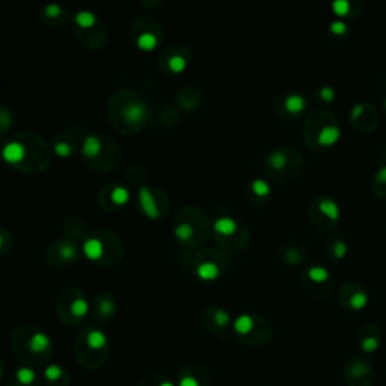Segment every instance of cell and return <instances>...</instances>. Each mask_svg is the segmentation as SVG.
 <instances>
[{
  "label": "cell",
  "mask_w": 386,
  "mask_h": 386,
  "mask_svg": "<svg viewBox=\"0 0 386 386\" xmlns=\"http://www.w3.org/2000/svg\"><path fill=\"white\" fill-rule=\"evenodd\" d=\"M109 340L106 334L100 329H91L83 337L82 344H77V361L86 370L100 368L107 356Z\"/></svg>",
  "instance_id": "obj_1"
},
{
  "label": "cell",
  "mask_w": 386,
  "mask_h": 386,
  "mask_svg": "<svg viewBox=\"0 0 386 386\" xmlns=\"http://www.w3.org/2000/svg\"><path fill=\"white\" fill-rule=\"evenodd\" d=\"M51 353V338L44 330H32L26 338L23 344L19 345L17 355L20 359L27 363V366L33 368L43 365L50 358Z\"/></svg>",
  "instance_id": "obj_2"
},
{
  "label": "cell",
  "mask_w": 386,
  "mask_h": 386,
  "mask_svg": "<svg viewBox=\"0 0 386 386\" xmlns=\"http://www.w3.org/2000/svg\"><path fill=\"white\" fill-rule=\"evenodd\" d=\"M210 374L204 366L189 365L184 366L177 376L175 385L177 386H208L210 385Z\"/></svg>",
  "instance_id": "obj_3"
},
{
  "label": "cell",
  "mask_w": 386,
  "mask_h": 386,
  "mask_svg": "<svg viewBox=\"0 0 386 386\" xmlns=\"http://www.w3.org/2000/svg\"><path fill=\"white\" fill-rule=\"evenodd\" d=\"M41 379L46 386H69V373L58 363L47 365Z\"/></svg>",
  "instance_id": "obj_4"
},
{
  "label": "cell",
  "mask_w": 386,
  "mask_h": 386,
  "mask_svg": "<svg viewBox=\"0 0 386 386\" xmlns=\"http://www.w3.org/2000/svg\"><path fill=\"white\" fill-rule=\"evenodd\" d=\"M41 379L36 371L27 365L19 368L6 382V386H40Z\"/></svg>",
  "instance_id": "obj_5"
},
{
  "label": "cell",
  "mask_w": 386,
  "mask_h": 386,
  "mask_svg": "<svg viewBox=\"0 0 386 386\" xmlns=\"http://www.w3.org/2000/svg\"><path fill=\"white\" fill-rule=\"evenodd\" d=\"M139 201H140V205H142V210L143 213L151 217V219H157L160 216V208L151 190L146 187V186H142L140 190H139Z\"/></svg>",
  "instance_id": "obj_6"
},
{
  "label": "cell",
  "mask_w": 386,
  "mask_h": 386,
  "mask_svg": "<svg viewBox=\"0 0 386 386\" xmlns=\"http://www.w3.org/2000/svg\"><path fill=\"white\" fill-rule=\"evenodd\" d=\"M2 157L9 163H20L26 157V146L20 142H8L2 150Z\"/></svg>",
  "instance_id": "obj_7"
},
{
  "label": "cell",
  "mask_w": 386,
  "mask_h": 386,
  "mask_svg": "<svg viewBox=\"0 0 386 386\" xmlns=\"http://www.w3.org/2000/svg\"><path fill=\"white\" fill-rule=\"evenodd\" d=\"M148 115V109L143 103H139V101H132L125 106L124 109V118L128 119V122L132 124H136V122H140L146 118Z\"/></svg>",
  "instance_id": "obj_8"
},
{
  "label": "cell",
  "mask_w": 386,
  "mask_h": 386,
  "mask_svg": "<svg viewBox=\"0 0 386 386\" xmlns=\"http://www.w3.org/2000/svg\"><path fill=\"white\" fill-rule=\"evenodd\" d=\"M341 137V128L338 125H334V124H330V125H326V127H323L321 130H320V133H318L317 140L320 145H323V146H330V145H334V143H337V140Z\"/></svg>",
  "instance_id": "obj_9"
},
{
  "label": "cell",
  "mask_w": 386,
  "mask_h": 386,
  "mask_svg": "<svg viewBox=\"0 0 386 386\" xmlns=\"http://www.w3.org/2000/svg\"><path fill=\"white\" fill-rule=\"evenodd\" d=\"M284 106H285L287 112H290V114H300L306 107V100H305V97L302 94L293 92V94L287 95V98L284 101Z\"/></svg>",
  "instance_id": "obj_10"
},
{
  "label": "cell",
  "mask_w": 386,
  "mask_h": 386,
  "mask_svg": "<svg viewBox=\"0 0 386 386\" xmlns=\"http://www.w3.org/2000/svg\"><path fill=\"white\" fill-rule=\"evenodd\" d=\"M318 210L321 211V214H324L326 217H329L332 220L340 219V205L332 198H323L318 204Z\"/></svg>",
  "instance_id": "obj_11"
},
{
  "label": "cell",
  "mask_w": 386,
  "mask_h": 386,
  "mask_svg": "<svg viewBox=\"0 0 386 386\" xmlns=\"http://www.w3.org/2000/svg\"><path fill=\"white\" fill-rule=\"evenodd\" d=\"M196 274L199 279L203 281H214L219 274H220V269L216 263H211V261H205V263H201L196 269Z\"/></svg>",
  "instance_id": "obj_12"
},
{
  "label": "cell",
  "mask_w": 386,
  "mask_h": 386,
  "mask_svg": "<svg viewBox=\"0 0 386 386\" xmlns=\"http://www.w3.org/2000/svg\"><path fill=\"white\" fill-rule=\"evenodd\" d=\"M103 243L98 238H88L83 243V253L89 258V260H98L103 255Z\"/></svg>",
  "instance_id": "obj_13"
},
{
  "label": "cell",
  "mask_w": 386,
  "mask_h": 386,
  "mask_svg": "<svg viewBox=\"0 0 386 386\" xmlns=\"http://www.w3.org/2000/svg\"><path fill=\"white\" fill-rule=\"evenodd\" d=\"M136 386H177L172 380H169L168 377L161 376V374H146L143 376Z\"/></svg>",
  "instance_id": "obj_14"
},
{
  "label": "cell",
  "mask_w": 386,
  "mask_h": 386,
  "mask_svg": "<svg viewBox=\"0 0 386 386\" xmlns=\"http://www.w3.org/2000/svg\"><path fill=\"white\" fill-rule=\"evenodd\" d=\"M253 318L249 314H242L238 317L235 318L234 321V330L238 334V335H249L253 329Z\"/></svg>",
  "instance_id": "obj_15"
},
{
  "label": "cell",
  "mask_w": 386,
  "mask_h": 386,
  "mask_svg": "<svg viewBox=\"0 0 386 386\" xmlns=\"http://www.w3.org/2000/svg\"><path fill=\"white\" fill-rule=\"evenodd\" d=\"M214 231L222 234V235H232L237 229V222L232 219V217H219L216 222H214Z\"/></svg>",
  "instance_id": "obj_16"
},
{
  "label": "cell",
  "mask_w": 386,
  "mask_h": 386,
  "mask_svg": "<svg viewBox=\"0 0 386 386\" xmlns=\"http://www.w3.org/2000/svg\"><path fill=\"white\" fill-rule=\"evenodd\" d=\"M69 313L71 316L76 318L86 317V314L89 313V303L85 297H77L71 302L69 305Z\"/></svg>",
  "instance_id": "obj_17"
},
{
  "label": "cell",
  "mask_w": 386,
  "mask_h": 386,
  "mask_svg": "<svg viewBox=\"0 0 386 386\" xmlns=\"http://www.w3.org/2000/svg\"><path fill=\"white\" fill-rule=\"evenodd\" d=\"M159 44L157 36L153 32H142L137 38V47L143 51H151Z\"/></svg>",
  "instance_id": "obj_18"
},
{
  "label": "cell",
  "mask_w": 386,
  "mask_h": 386,
  "mask_svg": "<svg viewBox=\"0 0 386 386\" xmlns=\"http://www.w3.org/2000/svg\"><path fill=\"white\" fill-rule=\"evenodd\" d=\"M82 150H83V154L94 157L101 151V142L97 136H86L83 140Z\"/></svg>",
  "instance_id": "obj_19"
},
{
  "label": "cell",
  "mask_w": 386,
  "mask_h": 386,
  "mask_svg": "<svg viewBox=\"0 0 386 386\" xmlns=\"http://www.w3.org/2000/svg\"><path fill=\"white\" fill-rule=\"evenodd\" d=\"M267 161H269V164H270L272 168H274V169H282V168H285V164H287V161H288V157H287L285 151H282V150H274V151H272V153L269 154Z\"/></svg>",
  "instance_id": "obj_20"
},
{
  "label": "cell",
  "mask_w": 386,
  "mask_h": 386,
  "mask_svg": "<svg viewBox=\"0 0 386 386\" xmlns=\"http://www.w3.org/2000/svg\"><path fill=\"white\" fill-rule=\"evenodd\" d=\"M308 278L316 284L326 282L329 279V270L324 269L323 266H313L308 269Z\"/></svg>",
  "instance_id": "obj_21"
},
{
  "label": "cell",
  "mask_w": 386,
  "mask_h": 386,
  "mask_svg": "<svg viewBox=\"0 0 386 386\" xmlns=\"http://www.w3.org/2000/svg\"><path fill=\"white\" fill-rule=\"evenodd\" d=\"M95 22H97V17L91 11H79L76 14V23L79 24L80 27H83V29L92 27L95 24Z\"/></svg>",
  "instance_id": "obj_22"
},
{
  "label": "cell",
  "mask_w": 386,
  "mask_h": 386,
  "mask_svg": "<svg viewBox=\"0 0 386 386\" xmlns=\"http://www.w3.org/2000/svg\"><path fill=\"white\" fill-rule=\"evenodd\" d=\"M252 190H253V193H255L256 196L264 198V196H269V195H270L272 187H270V184L266 181L264 178H255V180L252 181Z\"/></svg>",
  "instance_id": "obj_23"
},
{
  "label": "cell",
  "mask_w": 386,
  "mask_h": 386,
  "mask_svg": "<svg viewBox=\"0 0 386 386\" xmlns=\"http://www.w3.org/2000/svg\"><path fill=\"white\" fill-rule=\"evenodd\" d=\"M111 198H112V201H114L115 204L124 205L130 199V192L124 186H118V187H115L114 190H112Z\"/></svg>",
  "instance_id": "obj_24"
},
{
  "label": "cell",
  "mask_w": 386,
  "mask_h": 386,
  "mask_svg": "<svg viewBox=\"0 0 386 386\" xmlns=\"http://www.w3.org/2000/svg\"><path fill=\"white\" fill-rule=\"evenodd\" d=\"M213 321H214V324H216L217 327L225 329L228 324H229V321H231V316H229L228 311L219 308V309H216L214 314H213Z\"/></svg>",
  "instance_id": "obj_25"
},
{
  "label": "cell",
  "mask_w": 386,
  "mask_h": 386,
  "mask_svg": "<svg viewBox=\"0 0 386 386\" xmlns=\"http://www.w3.org/2000/svg\"><path fill=\"white\" fill-rule=\"evenodd\" d=\"M368 303V296L365 291H356L355 295L350 297V306L353 309H362Z\"/></svg>",
  "instance_id": "obj_26"
},
{
  "label": "cell",
  "mask_w": 386,
  "mask_h": 386,
  "mask_svg": "<svg viewBox=\"0 0 386 386\" xmlns=\"http://www.w3.org/2000/svg\"><path fill=\"white\" fill-rule=\"evenodd\" d=\"M175 235L180 240H190L193 237V227L190 224H180L175 228Z\"/></svg>",
  "instance_id": "obj_27"
},
{
  "label": "cell",
  "mask_w": 386,
  "mask_h": 386,
  "mask_svg": "<svg viewBox=\"0 0 386 386\" xmlns=\"http://www.w3.org/2000/svg\"><path fill=\"white\" fill-rule=\"evenodd\" d=\"M115 309H116V306H115L114 300H111V299H103L98 305V311L104 317H111L115 313Z\"/></svg>",
  "instance_id": "obj_28"
},
{
  "label": "cell",
  "mask_w": 386,
  "mask_h": 386,
  "mask_svg": "<svg viewBox=\"0 0 386 386\" xmlns=\"http://www.w3.org/2000/svg\"><path fill=\"white\" fill-rule=\"evenodd\" d=\"M168 65H169V69H171V71H174V72H181L182 69L186 68L187 62H186V59H184L182 56L175 54V56H172V58L169 59Z\"/></svg>",
  "instance_id": "obj_29"
},
{
  "label": "cell",
  "mask_w": 386,
  "mask_h": 386,
  "mask_svg": "<svg viewBox=\"0 0 386 386\" xmlns=\"http://www.w3.org/2000/svg\"><path fill=\"white\" fill-rule=\"evenodd\" d=\"M332 9L337 15H347L348 11H350V2L348 0H334L332 3Z\"/></svg>",
  "instance_id": "obj_30"
},
{
  "label": "cell",
  "mask_w": 386,
  "mask_h": 386,
  "mask_svg": "<svg viewBox=\"0 0 386 386\" xmlns=\"http://www.w3.org/2000/svg\"><path fill=\"white\" fill-rule=\"evenodd\" d=\"M59 253H61V256L64 258V260H72V258H76V253H77V250H76V246L72 245V243H64L62 246H61V249H59Z\"/></svg>",
  "instance_id": "obj_31"
},
{
  "label": "cell",
  "mask_w": 386,
  "mask_h": 386,
  "mask_svg": "<svg viewBox=\"0 0 386 386\" xmlns=\"http://www.w3.org/2000/svg\"><path fill=\"white\" fill-rule=\"evenodd\" d=\"M54 153L58 156H61V157H69L71 153H72V148H71V145L67 143V142H58L54 145Z\"/></svg>",
  "instance_id": "obj_32"
},
{
  "label": "cell",
  "mask_w": 386,
  "mask_h": 386,
  "mask_svg": "<svg viewBox=\"0 0 386 386\" xmlns=\"http://www.w3.org/2000/svg\"><path fill=\"white\" fill-rule=\"evenodd\" d=\"M361 347H362L363 352H366V353H373V352H376V350H377V347H379V340H377V338H374V337H368V338H365V340L362 341Z\"/></svg>",
  "instance_id": "obj_33"
},
{
  "label": "cell",
  "mask_w": 386,
  "mask_h": 386,
  "mask_svg": "<svg viewBox=\"0 0 386 386\" xmlns=\"http://www.w3.org/2000/svg\"><path fill=\"white\" fill-rule=\"evenodd\" d=\"M347 250H348V246L344 240H337L335 245H334V256L335 258H344L347 255Z\"/></svg>",
  "instance_id": "obj_34"
},
{
  "label": "cell",
  "mask_w": 386,
  "mask_h": 386,
  "mask_svg": "<svg viewBox=\"0 0 386 386\" xmlns=\"http://www.w3.org/2000/svg\"><path fill=\"white\" fill-rule=\"evenodd\" d=\"M330 32H334L335 35H342V33H345L347 30H348V27H347V24L345 22H342V20H334L332 23H330Z\"/></svg>",
  "instance_id": "obj_35"
},
{
  "label": "cell",
  "mask_w": 386,
  "mask_h": 386,
  "mask_svg": "<svg viewBox=\"0 0 386 386\" xmlns=\"http://www.w3.org/2000/svg\"><path fill=\"white\" fill-rule=\"evenodd\" d=\"M318 94H320L321 100L326 101V103H330V101L335 100V89H334L332 86H323Z\"/></svg>",
  "instance_id": "obj_36"
},
{
  "label": "cell",
  "mask_w": 386,
  "mask_h": 386,
  "mask_svg": "<svg viewBox=\"0 0 386 386\" xmlns=\"http://www.w3.org/2000/svg\"><path fill=\"white\" fill-rule=\"evenodd\" d=\"M44 12H46V15H48V17L56 19V17H59L62 14V8L58 3H48L46 6V9H44Z\"/></svg>",
  "instance_id": "obj_37"
},
{
  "label": "cell",
  "mask_w": 386,
  "mask_h": 386,
  "mask_svg": "<svg viewBox=\"0 0 386 386\" xmlns=\"http://www.w3.org/2000/svg\"><path fill=\"white\" fill-rule=\"evenodd\" d=\"M363 106L362 103H356L352 109H350V115H352V118H358L359 115L363 114Z\"/></svg>",
  "instance_id": "obj_38"
},
{
  "label": "cell",
  "mask_w": 386,
  "mask_h": 386,
  "mask_svg": "<svg viewBox=\"0 0 386 386\" xmlns=\"http://www.w3.org/2000/svg\"><path fill=\"white\" fill-rule=\"evenodd\" d=\"M376 180L379 182H386V164L376 172Z\"/></svg>",
  "instance_id": "obj_39"
},
{
  "label": "cell",
  "mask_w": 386,
  "mask_h": 386,
  "mask_svg": "<svg viewBox=\"0 0 386 386\" xmlns=\"http://www.w3.org/2000/svg\"><path fill=\"white\" fill-rule=\"evenodd\" d=\"M5 377V366H3V362L0 361V380Z\"/></svg>",
  "instance_id": "obj_40"
},
{
  "label": "cell",
  "mask_w": 386,
  "mask_h": 386,
  "mask_svg": "<svg viewBox=\"0 0 386 386\" xmlns=\"http://www.w3.org/2000/svg\"><path fill=\"white\" fill-rule=\"evenodd\" d=\"M2 246H3V235L0 234V248H2Z\"/></svg>",
  "instance_id": "obj_41"
},
{
  "label": "cell",
  "mask_w": 386,
  "mask_h": 386,
  "mask_svg": "<svg viewBox=\"0 0 386 386\" xmlns=\"http://www.w3.org/2000/svg\"><path fill=\"white\" fill-rule=\"evenodd\" d=\"M0 157H2V153H0Z\"/></svg>",
  "instance_id": "obj_42"
},
{
  "label": "cell",
  "mask_w": 386,
  "mask_h": 386,
  "mask_svg": "<svg viewBox=\"0 0 386 386\" xmlns=\"http://www.w3.org/2000/svg\"><path fill=\"white\" fill-rule=\"evenodd\" d=\"M385 107H386V101H385Z\"/></svg>",
  "instance_id": "obj_43"
}]
</instances>
